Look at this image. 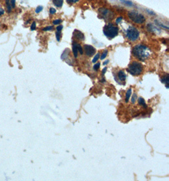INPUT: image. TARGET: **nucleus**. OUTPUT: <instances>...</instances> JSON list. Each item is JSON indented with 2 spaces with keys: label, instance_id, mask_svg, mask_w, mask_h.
Segmentation results:
<instances>
[{
  "label": "nucleus",
  "instance_id": "obj_1",
  "mask_svg": "<svg viewBox=\"0 0 169 181\" xmlns=\"http://www.w3.org/2000/svg\"><path fill=\"white\" fill-rule=\"evenodd\" d=\"M134 56L138 59L144 61L148 59L151 54V50L149 48L145 45H138L134 47L133 50Z\"/></svg>",
  "mask_w": 169,
  "mask_h": 181
},
{
  "label": "nucleus",
  "instance_id": "obj_2",
  "mask_svg": "<svg viewBox=\"0 0 169 181\" xmlns=\"http://www.w3.org/2000/svg\"><path fill=\"white\" fill-rule=\"evenodd\" d=\"M103 33L109 39H112L119 34V28L112 24H109L103 27Z\"/></svg>",
  "mask_w": 169,
  "mask_h": 181
},
{
  "label": "nucleus",
  "instance_id": "obj_3",
  "mask_svg": "<svg viewBox=\"0 0 169 181\" xmlns=\"http://www.w3.org/2000/svg\"><path fill=\"white\" fill-rule=\"evenodd\" d=\"M128 72L133 76H138L142 73L143 71V68L141 64L138 62H133L132 63L129 65L127 69Z\"/></svg>",
  "mask_w": 169,
  "mask_h": 181
},
{
  "label": "nucleus",
  "instance_id": "obj_4",
  "mask_svg": "<svg viewBox=\"0 0 169 181\" xmlns=\"http://www.w3.org/2000/svg\"><path fill=\"white\" fill-rule=\"evenodd\" d=\"M128 16L131 21L136 24H143L145 22V21H146V18H145L144 15H143L142 14L137 13L135 12H129Z\"/></svg>",
  "mask_w": 169,
  "mask_h": 181
},
{
  "label": "nucleus",
  "instance_id": "obj_5",
  "mask_svg": "<svg viewBox=\"0 0 169 181\" xmlns=\"http://www.w3.org/2000/svg\"><path fill=\"white\" fill-rule=\"evenodd\" d=\"M126 36L128 39L132 41L137 40L139 37V32L137 29L134 27H130L126 32Z\"/></svg>",
  "mask_w": 169,
  "mask_h": 181
},
{
  "label": "nucleus",
  "instance_id": "obj_6",
  "mask_svg": "<svg viewBox=\"0 0 169 181\" xmlns=\"http://www.w3.org/2000/svg\"><path fill=\"white\" fill-rule=\"evenodd\" d=\"M84 51H85L86 55L88 57H92L93 55H95L96 53V49L91 45H86L84 46Z\"/></svg>",
  "mask_w": 169,
  "mask_h": 181
},
{
  "label": "nucleus",
  "instance_id": "obj_7",
  "mask_svg": "<svg viewBox=\"0 0 169 181\" xmlns=\"http://www.w3.org/2000/svg\"><path fill=\"white\" fill-rule=\"evenodd\" d=\"M73 35L75 38H76L77 39L79 40H84V35L83 33L82 32H81L79 30H75L74 33H73Z\"/></svg>",
  "mask_w": 169,
  "mask_h": 181
},
{
  "label": "nucleus",
  "instance_id": "obj_8",
  "mask_svg": "<svg viewBox=\"0 0 169 181\" xmlns=\"http://www.w3.org/2000/svg\"><path fill=\"white\" fill-rule=\"evenodd\" d=\"M117 77H118L119 81L122 82H124L125 81L126 79V74H125V73L123 71H119L118 74H117Z\"/></svg>",
  "mask_w": 169,
  "mask_h": 181
},
{
  "label": "nucleus",
  "instance_id": "obj_9",
  "mask_svg": "<svg viewBox=\"0 0 169 181\" xmlns=\"http://www.w3.org/2000/svg\"><path fill=\"white\" fill-rule=\"evenodd\" d=\"M72 50H73V53L74 55V57L77 58V54H78V49H77V43H76L74 42L72 44Z\"/></svg>",
  "mask_w": 169,
  "mask_h": 181
},
{
  "label": "nucleus",
  "instance_id": "obj_10",
  "mask_svg": "<svg viewBox=\"0 0 169 181\" xmlns=\"http://www.w3.org/2000/svg\"><path fill=\"white\" fill-rule=\"evenodd\" d=\"M53 3L56 7H62L63 3V0H53Z\"/></svg>",
  "mask_w": 169,
  "mask_h": 181
},
{
  "label": "nucleus",
  "instance_id": "obj_11",
  "mask_svg": "<svg viewBox=\"0 0 169 181\" xmlns=\"http://www.w3.org/2000/svg\"><path fill=\"white\" fill-rule=\"evenodd\" d=\"M131 93H132V89L130 88L129 90H127V92L126 93V95H125V102H129V99L130 97Z\"/></svg>",
  "mask_w": 169,
  "mask_h": 181
},
{
  "label": "nucleus",
  "instance_id": "obj_12",
  "mask_svg": "<svg viewBox=\"0 0 169 181\" xmlns=\"http://www.w3.org/2000/svg\"><path fill=\"white\" fill-rule=\"evenodd\" d=\"M138 103L139 105H141V106H144L145 108H146L147 106L146 103H145V101L144 99H143L142 97H139V99H138Z\"/></svg>",
  "mask_w": 169,
  "mask_h": 181
},
{
  "label": "nucleus",
  "instance_id": "obj_13",
  "mask_svg": "<svg viewBox=\"0 0 169 181\" xmlns=\"http://www.w3.org/2000/svg\"><path fill=\"white\" fill-rule=\"evenodd\" d=\"M120 1L122 3L125 4V5H127V6L132 7V6L133 5V3L132 1H129V0H120Z\"/></svg>",
  "mask_w": 169,
  "mask_h": 181
},
{
  "label": "nucleus",
  "instance_id": "obj_14",
  "mask_svg": "<svg viewBox=\"0 0 169 181\" xmlns=\"http://www.w3.org/2000/svg\"><path fill=\"white\" fill-rule=\"evenodd\" d=\"M162 82L163 83H165L166 85V87L168 88V75L164 76L163 79H162Z\"/></svg>",
  "mask_w": 169,
  "mask_h": 181
},
{
  "label": "nucleus",
  "instance_id": "obj_15",
  "mask_svg": "<svg viewBox=\"0 0 169 181\" xmlns=\"http://www.w3.org/2000/svg\"><path fill=\"white\" fill-rule=\"evenodd\" d=\"M10 0H6V3H7V7L8 9V12H11V6H10Z\"/></svg>",
  "mask_w": 169,
  "mask_h": 181
},
{
  "label": "nucleus",
  "instance_id": "obj_16",
  "mask_svg": "<svg viewBox=\"0 0 169 181\" xmlns=\"http://www.w3.org/2000/svg\"><path fill=\"white\" fill-rule=\"evenodd\" d=\"M99 58H100V54H97L95 56V57H94V58H93L92 62H93V63H95L96 61L98 60V59H99Z\"/></svg>",
  "mask_w": 169,
  "mask_h": 181
},
{
  "label": "nucleus",
  "instance_id": "obj_17",
  "mask_svg": "<svg viewBox=\"0 0 169 181\" xmlns=\"http://www.w3.org/2000/svg\"><path fill=\"white\" fill-rule=\"evenodd\" d=\"M56 40H57L58 41H60V38H61V32L56 31Z\"/></svg>",
  "mask_w": 169,
  "mask_h": 181
},
{
  "label": "nucleus",
  "instance_id": "obj_18",
  "mask_svg": "<svg viewBox=\"0 0 169 181\" xmlns=\"http://www.w3.org/2000/svg\"><path fill=\"white\" fill-rule=\"evenodd\" d=\"M138 97H137V95H136L135 93H134L133 95V97H132V99H131V102H132L133 104H134L136 101V99H137Z\"/></svg>",
  "mask_w": 169,
  "mask_h": 181
},
{
  "label": "nucleus",
  "instance_id": "obj_19",
  "mask_svg": "<svg viewBox=\"0 0 169 181\" xmlns=\"http://www.w3.org/2000/svg\"><path fill=\"white\" fill-rule=\"evenodd\" d=\"M107 54H108V51L107 50H105L103 53L102 54L101 56V60H103L104 59L106 58V57L107 56Z\"/></svg>",
  "mask_w": 169,
  "mask_h": 181
},
{
  "label": "nucleus",
  "instance_id": "obj_20",
  "mask_svg": "<svg viewBox=\"0 0 169 181\" xmlns=\"http://www.w3.org/2000/svg\"><path fill=\"white\" fill-rule=\"evenodd\" d=\"M43 7H42V6H39V7H37V8L36 9V13H38L41 12L42 10H43Z\"/></svg>",
  "mask_w": 169,
  "mask_h": 181
},
{
  "label": "nucleus",
  "instance_id": "obj_21",
  "mask_svg": "<svg viewBox=\"0 0 169 181\" xmlns=\"http://www.w3.org/2000/svg\"><path fill=\"white\" fill-rule=\"evenodd\" d=\"M53 29V27L52 26H48V27H44L43 30L44 31H48L52 30Z\"/></svg>",
  "mask_w": 169,
  "mask_h": 181
},
{
  "label": "nucleus",
  "instance_id": "obj_22",
  "mask_svg": "<svg viewBox=\"0 0 169 181\" xmlns=\"http://www.w3.org/2000/svg\"><path fill=\"white\" fill-rule=\"evenodd\" d=\"M62 21L61 20V19H56V20L53 21V24L54 25H58V24H60V23H62Z\"/></svg>",
  "mask_w": 169,
  "mask_h": 181
},
{
  "label": "nucleus",
  "instance_id": "obj_23",
  "mask_svg": "<svg viewBox=\"0 0 169 181\" xmlns=\"http://www.w3.org/2000/svg\"><path fill=\"white\" fill-rule=\"evenodd\" d=\"M77 49H78V52L80 53V54H83V50H82V49L81 46L79 44H77Z\"/></svg>",
  "mask_w": 169,
  "mask_h": 181
},
{
  "label": "nucleus",
  "instance_id": "obj_24",
  "mask_svg": "<svg viewBox=\"0 0 169 181\" xmlns=\"http://www.w3.org/2000/svg\"><path fill=\"white\" fill-rule=\"evenodd\" d=\"M36 24L35 22H33L31 26V31H34L36 29Z\"/></svg>",
  "mask_w": 169,
  "mask_h": 181
},
{
  "label": "nucleus",
  "instance_id": "obj_25",
  "mask_svg": "<svg viewBox=\"0 0 169 181\" xmlns=\"http://www.w3.org/2000/svg\"><path fill=\"white\" fill-rule=\"evenodd\" d=\"M100 63H97V64H96L95 65L93 66V69H95V71H97V70H98V69L100 68Z\"/></svg>",
  "mask_w": 169,
  "mask_h": 181
},
{
  "label": "nucleus",
  "instance_id": "obj_26",
  "mask_svg": "<svg viewBox=\"0 0 169 181\" xmlns=\"http://www.w3.org/2000/svg\"><path fill=\"white\" fill-rule=\"evenodd\" d=\"M56 10L55 8H51L50 9V12L51 14H55L56 13Z\"/></svg>",
  "mask_w": 169,
  "mask_h": 181
},
{
  "label": "nucleus",
  "instance_id": "obj_27",
  "mask_svg": "<svg viewBox=\"0 0 169 181\" xmlns=\"http://www.w3.org/2000/svg\"><path fill=\"white\" fill-rule=\"evenodd\" d=\"M62 29H63V26H58V27H56V31L61 32V31L62 30Z\"/></svg>",
  "mask_w": 169,
  "mask_h": 181
},
{
  "label": "nucleus",
  "instance_id": "obj_28",
  "mask_svg": "<svg viewBox=\"0 0 169 181\" xmlns=\"http://www.w3.org/2000/svg\"><path fill=\"white\" fill-rule=\"evenodd\" d=\"M10 2L12 4V7L13 8H15V0H10Z\"/></svg>",
  "mask_w": 169,
  "mask_h": 181
},
{
  "label": "nucleus",
  "instance_id": "obj_29",
  "mask_svg": "<svg viewBox=\"0 0 169 181\" xmlns=\"http://www.w3.org/2000/svg\"><path fill=\"white\" fill-rule=\"evenodd\" d=\"M155 22L157 24H158V25H160V26H162V27H164V28L167 29H168V27H166V26H163V24H162L161 23H160L159 22H158L157 20L155 21Z\"/></svg>",
  "mask_w": 169,
  "mask_h": 181
},
{
  "label": "nucleus",
  "instance_id": "obj_30",
  "mask_svg": "<svg viewBox=\"0 0 169 181\" xmlns=\"http://www.w3.org/2000/svg\"><path fill=\"white\" fill-rule=\"evenodd\" d=\"M122 20V17H119V18H117V20H116V23H117V24L120 23V22H121Z\"/></svg>",
  "mask_w": 169,
  "mask_h": 181
},
{
  "label": "nucleus",
  "instance_id": "obj_31",
  "mask_svg": "<svg viewBox=\"0 0 169 181\" xmlns=\"http://www.w3.org/2000/svg\"><path fill=\"white\" fill-rule=\"evenodd\" d=\"M146 11L148 12V13H149V14H150V15H155V13H154V12L152 11V10H146Z\"/></svg>",
  "mask_w": 169,
  "mask_h": 181
},
{
  "label": "nucleus",
  "instance_id": "obj_32",
  "mask_svg": "<svg viewBox=\"0 0 169 181\" xmlns=\"http://www.w3.org/2000/svg\"><path fill=\"white\" fill-rule=\"evenodd\" d=\"M79 1V0H67V2H69L70 3H76Z\"/></svg>",
  "mask_w": 169,
  "mask_h": 181
},
{
  "label": "nucleus",
  "instance_id": "obj_33",
  "mask_svg": "<svg viewBox=\"0 0 169 181\" xmlns=\"http://www.w3.org/2000/svg\"><path fill=\"white\" fill-rule=\"evenodd\" d=\"M4 13V10L2 9V8H0V16H1L2 15H3Z\"/></svg>",
  "mask_w": 169,
  "mask_h": 181
},
{
  "label": "nucleus",
  "instance_id": "obj_34",
  "mask_svg": "<svg viewBox=\"0 0 169 181\" xmlns=\"http://www.w3.org/2000/svg\"><path fill=\"white\" fill-rule=\"evenodd\" d=\"M106 70H107V68L106 67H105V68L103 69V71H102V73H103V74H105V73H106Z\"/></svg>",
  "mask_w": 169,
  "mask_h": 181
},
{
  "label": "nucleus",
  "instance_id": "obj_35",
  "mask_svg": "<svg viewBox=\"0 0 169 181\" xmlns=\"http://www.w3.org/2000/svg\"><path fill=\"white\" fill-rule=\"evenodd\" d=\"M109 60H106V61L105 62V63H104V64H104V65H106L107 63H109Z\"/></svg>",
  "mask_w": 169,
  "mask_h": 181
}]
</instances>
